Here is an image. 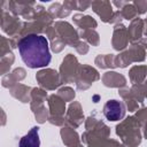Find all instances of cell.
<instances>
[{"mask_svg": "<svg viewBox=\"0 0 147 147\" xmlns=\"http://www.w3.org/2000/svg\"><path fill=\"white\" fill-rule=\"evenodd\" d=\"M18 52L22 61L31 69L47 67L51 63L52 55L46 37L31 33L18 41Z\"/></svg>", "mask_w": 147, "mask_h": 147, "instance_id": "6da1fadb", "label": "cell"}, {"mask_svg": "<svg viewBox=\"0 0 147 147\" xmlns=\"http://www.w3.org/2000/svg\"><path fill=\"white\" fill-rule=\"evenodd\" d=\"M103 115L108 121H111V122L119 121L125 115V107L122 101L109 100L103 106Z\"/></svg>", "mask_w": 147, "mask_h": 147, "instance_id": "7a4b0ae2", "label": "cell"}, {"mask_svg": "<svg viewBox=\"0 0 147 147\" xmlns=\"http://www.w3.org/2000/svg\"><path fill=\"white\" fill-rule=\"evenodd\" d=\"M18 147H40L39 127L33 126L25 136H23L20 140Z\"/></svg>", "mask_w": 147, "mask_h": 147, "instance_id": "3957f363", "label": "cell"}]
</instances>
